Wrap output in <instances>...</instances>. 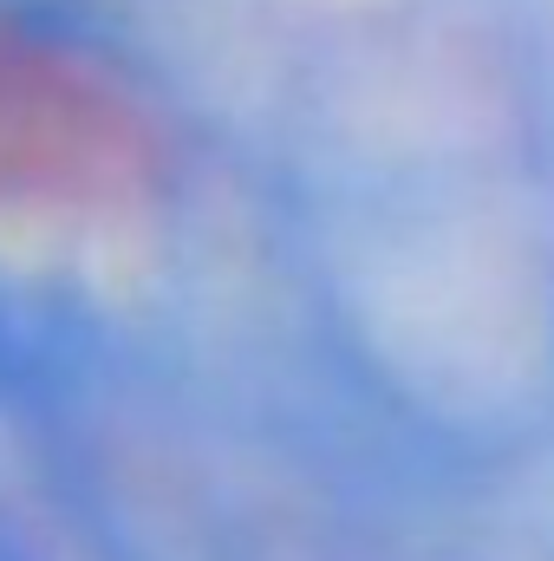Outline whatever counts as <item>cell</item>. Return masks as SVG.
<instances>
[{
    "mask_svg": "<svg viewBox=\"0 0 554 561\" xmlns=\"http://www.w3.org/2000/svg\"><path fill=\"white\" fill-rule=\"evenodd\" d=\"M163 138L79 46L0 7V216L112 222L157 196Z\"/></svg>",
    "mask_w": 554,
    "mask_h": 561,
    "instance_id": "6da1fadb",
    "label": "cell"
}]
</instances>
